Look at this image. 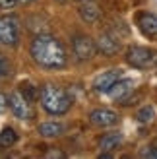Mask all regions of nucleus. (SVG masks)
Returning <instances> with one entry per match:
<instances>
[{
  "instance_id": "aec40b11",
  "label": "nucleus",
  "mask_w": 157,
  "mask_h": 159,
  "mask_svg": "<svg viewBox=\"0 0 157 159\" xmlns=\"http://www.w3.org/2000/svg\"><path fill=\"white\" fill-rule=\"evenodd\" d=\"M6 103H8V97H4V95L0 93V109H2V107L6 105Z\"/></svg>"
},
{
  "instance_id": "4be33fe9",
  "label": "nucleus",
  "mask_w": 157,
  "mask_h": 159,
  "mask_svg": "<svg viewBox=\"0 0 157 159\" xmlns=\"http://www.w3.org/2000/svg\"><path fill=\"white\" fill-rule=\"evenodd\" d=\"M82 2H89V0H82Z\"/></svg>"
},
{
  "instance_id": "6ab92c4d",
  "label": "nucleus",
  "mask_w": 157,
  "mask_h": 159,
  "mask_svg": "<svg viewBox=\"0 0 157 159\" xmlns=\"http://www.w3.org/2000/svg\"><path fill=\"white\" fill-rule=\"evenodd\" d=\"M18 2L20 0H0V10H10V8H14Z\"/></svg>"
},
{
  "instance_id": "0eeeda50",
  "label": "nucleus",
  "mask_w": 157,
  "mask_h": 159,
  "mask_svg": "<svg viewBox=\"0 0 157 159\" xmlns=\"http://www.w3.org/2000/svg\"><path fill=\"white\" fill-rule=\"evenodd\" d=\"M89 120L97 128H109L119 122V115L111 109H93L89 113Z\"/></svg>"
},
{
  "instance_id": "6e6552de",
  "label": "nucleus",
  "mask_w": 157,
  "mask_h": 159,
  "mask_svg": "<svg viewBox=\"0 0 157 159\" xmlns=\"http://www.w3.org/2000/svg\"><path fill=\"white\" fill-rule=\"evenodd\" d=\"M72 45H74V52H76L78 60H89L95 54V43L87 35H76Z\"/></svg>"
},
{
  "instance_id": "9d476101",
  "label": "nucleus",
  "mask_w": 157,
  "mask_h": 159,
  "mask_svg": "<svg viewBox=\"0 0 157 159\" xmlns=\"http://www.w3.org/2000/svg\"><path fill=\"white\" fill-rule=\"evenodd\" d=\"M132 91H134V82H132V80H122L120 78L107 93L111 95V99H114V101H124V99L130 97Z\"/></svg>"
},
{
  "instance_id": "f03ea898",
  "label": "nucleus",
  "mask_w": 157,
  "mask_h": 159,
  "mask_svg": "<svg viewBox=\"0 0 157 159\" xmlns=\"http://www.w3.org/2000/svg\"><path fill=\"white\" fill-rule=\"evenodd\" d=\"M41 105L47 113L51 115H64L66 111L72 107V97L66 89H62L60 85H54V84H45L41 87Z\"/></svg>"
},
{
  "instance_id": "dca6fc26",
  "label": "nucleus",
  "mask_w": 157,
  "mask_h": 159,
  "mask_svg": "<svg viewBox=\"0 0 157 159\" xmlns=\"http://www.w3.org/2000/svg\"><path fill=\"white\" fill-rule=\"evenodd\" d=\"M155 118V109L151 107V105H146V107H142L136 113V120L138 122H142V124H147V122H151Z\"/></svg>"
},
{
  "instance_id": "a211bd4d",
  "label": "nucleus",
  "mask_w": 157,
  "mask_h": 159,
  "mask_svg": "<svg viewBox=\"0 0 157 159\" xmlns=\"http://www.w3.org/2000/svg\"><path fill=\"white\" fill-rule=\"evenodd\" d=\"M142 157H157V146H146V149L140 152Z\"/></svg>"
},
{
  "instance_id": "f3484780",
  "label": "nucleus",
  "mask_w": 157,
  "mask_h": 159,
  "mask_svg": "<svg viewBox=\"0 0 157 159\" xmlns=\"http://www.w3.org/2000/svg\"><path fill=\"white\" fill-rule=\"evenodd\" d=\"M10 76H12V62L0 52V80L10 78Z\"/></svg>"
},
{
  "instance_id": "f257e3e1",
  "label": "nucleus",
  "mask_w": 157,
  "mask_h": 159,
  "mask_svg": "<svg viewBox=\"0 0 157 159\" xmlns=\"http://www.w3.org/2000/svg\"><path fill=\"white\" fill-rule=\"evenodd\" d=\"M29 54L35 64L47 70H56L66 64V51L58 39L51 35H37L29 47Z\"/></svg>"
},
{
  "instance_id": "ddd939ff",
  "label": "nucleus",
  "mask_w": 157,
  "mask_h": 159,
  "mask_svg": "<svg viewBox=\"0 0 157 159\" xmlns=\"http://www.w3.org/2000/svg\"><path fill=\"white\" fill-rule=\"evenodd\" d=\"M62 132H64V126L60 122H43V124H39V134H41L43 138H58Z\"/></svg>"
},
{
  "instance_id": "4468645a",
  "label": "nucleus",
  "mask_w": 157,
  "mask_h": 159,
  "mask_svg": "<svg viewBox=\"0 0 157 159\" xmlns=\"http://www.w3.org/2000/svg\"><path fill=\"white\" fill-rule=\"evenodd\" d=\"M80 16H82V20L93 23V21H97V20H99L101 12H99V8H97V6H93V4H83V6L80 8Z\"/></svg>"
},
{
  "instance_id": "f8f14e48",
  "label": "nucleus",
  "mask_w": 157,
  "mask_h": 159,
  "mask_svg": "<svg viewBox=\"0 0 157 159\" xmlns=\"http://www.w3.org/2000/svg\"><path fill=\"white\" fill-rule=\"evenodd\" d=\"M120 142H122V134L120 132H109L105 136H101L99 148H101V152H113Z\"/></svg>"
},
{
  "instance_id": "423d86ee",
  "label": "nucleus",
  "mask_w": 157,
  "mask_h": 159,
  "mask_svg": "<svg viewBox=\"0 0 157 159\" xmlns=\"http://www.w3.org/2000/svg\"><path fill=\"white\" fill-rule=\"evenodd\" d=\"M136 23H138V29L142 31L144 37L157 41V16H155V14L140 12V14L136 16Z\"/></svg>"
},
{
  "instance_id": "20e7f679",
  "label": "nucleus",
  "mask_w": 157,
  "mask_h": 159,
  "mask_svg": "<svg viewBox=\"0 0 157 159\" xmlns=\"http://www.w3.org/2000/svg\"><path fill=\"white\" fill-rule=\"evenodd\" d=\"M18 37H20L18 18L12 16V14L2 16V18H0V43L8 45V47H14V45H18Z\"/></svg>"
},
{
  "instance_id": "39448f33",
  "label": "nucleus",
  "mask_w": 157,
  "mask_h": 159,
  "mask_svg": "<svg viewBox=\"0 0 157 159\" xmlns=\"http://www.w3.org/2000/svg\"><path fill=\"white\" fill-rule=\"evenodd\" d=\"M29 103L31 101H27V97L21 91H12L10 95H8V105H10L12 113L18 118H31Z\"/></svg>"
},
{
  "instance_id": "9b49d317",
  "label": "nucleus",
  "mask_w": 157,
  "mask_h": 159,
  "mask_svg": "<svg viewBox=\"0 0 157 159\" xmlns=\"http://www.w3.org/2000/svg\"><path fill=\"white\" fill-rule=\"evenodd\" d=\"M97 49L103 52L105 57H113V54L119 52L120 43L116 41L113 35H109V33H101V35H99V39H97Z\"/></svg>"
},
{
  "instance_id": "1a4fd4ad",
  "label": "nucleus",
  "mask_w": 157,
  "mask_h": 159,
  "mask_svg": "<svg viewBox=\"0 0 157 159\" xmlns=\"http://www.w3.org/2000/svg\"><path fill=\"white\" fill-rule=\"evenodd\" d=\"M122 78V70L114 68V70H107V72H101L95 82H93V87H95V91H101V93H107L111 87L119 82V80Z\"/></svg>"
},
{
  "instance_id": "2eb2a0df",
  "label": "nucleus",
  "mask_w": 157,
  "mask_h": 159,
  "mask_svg": "<svg viewBox=\"0 0 157 159\" xmlns=\"http://www.w3.org/2000/svg\"><path fill=\"white\" fill-rule=\"evenodd\" d=\"M16 140H18V136H16V132L14 128H4L2 132H0V149H8V148H12L16 144Z\"/></svg>"
},
{
  "instance_id": "7ed1b4c3",
  "label": "nucleus",
  "mask_w": 157,
  "mask_h": 159,
  "mask_svg": "<svg viewBox=\"0 0 157 159\" xmlns=\"http://www.w3.org/2000/svg\"><path fill=\"white\" fill-rule=\"evenodd\" d=\"M126 62L132 68H138V70H144V68H150L157 62V52L147 49V47H140L134 45L126 51Z\"/></svg>"
},
{
  "instance_id": "412c9836",
  "label": "nucleus",
  "mask_w": 157,
  "mask_h": 159,
  "mask_svg": "<svg viewBox=\"0 0 157 159\" xmlns=\"http://www.w3.org/2000/svg\"><path fill=\"white\" fill-rule=\"evenodd\" d=\"M20 2H31V0H20Z\"/></svg>"
}]
</instances>
